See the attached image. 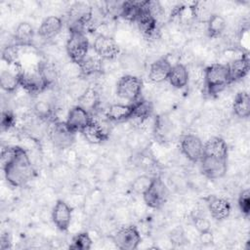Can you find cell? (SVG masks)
Instances as JSON below:
<instances>
[{"label":"cell","mask_w":250,"mask_h":250,"mask_svg":"<svg viewBox=\"0 0 250 250\" xmlns=\"http://www.w3.org/2000/svg\"><path fill=\"white\" fill-rule=\"evenodd\" d=\"M92 120L93 118L91 117L90 112L76 104L68 110L65 123L74 133H81L92 122Z\"/></svg>","instance_id":"cell-12"},{"label":"cell","mask_w":250,"mask_h":250,"mask_svg":"<svg viewBox=\"0 0 250 250\" xmlns=\"http://www.w3.org/2000/svg\"><path fill=\"white\" fill-rule=\"evenodd\" d=\"M37 70L47 87L53 86L60 76V71L56 67L55 63L48 61L40 62Z\"/></svg>","instance_id":"cell-26"},{"label":"cell","mask_w":250,"mask_h":250,"mask_svg":"<svg viewBox=\"0 0 250 250\" xmlns=\"http://www.w3.org/2000/svg\"><path fill=\"white\" fill-rule=\"evenodd\" d=\"M192 221H193L194 228L196 229V230L199 233H204V232L211 231V224H210L209 220L206 219L205 217L197 215V216L193 217Z\"/></svg>","instance_id":"cell-38"},{"label":"cell","mask_w":250,"mask_h":250,"mask_svg":"<svg viewBox=\"0 0 250 250\" xmlns=\"http://www.w3.org/2000/svg\"><path fill=\"white\" fill-rule=\"evenodd\" d=\"M20 74L16 71L3 70L0 75L1 88L7 93H13L20 86Z\"/></svg>","instance_id":"cell-29"},{"label":"cell","mask_w":250,"mask_h":250,"mask_svg":"<svg viewBox=\"0 0 250 250\" xmlns=\"http://www.w3.org/2000/svg\"><path fill=\"white\" fill-rule=\"evenodd\" d=\"M231 108L239 118H247L250 115V97L246 91H240L234 96Z\"/></svg>","instance_id":"cell-24"},{"label":"cell","mask_w":250,"mask_h":250,"mask_svg":"<svg viewBox=\"0 0 250 250\" xmlns=\"http://www.w3.org/2000/svg\"><path fill=\"white\" fill-rule=\"evenodd\" d=\"M227 21L225 18L219 14H212L206 22L207 34L211 38L219 37L226 29Z\"/></svg>","instance_id":"cell-28"},{"label":"cell","mask_w":250,"mask_h":250,"mask_svg":"<svg viewBox=\"0 0 250 250\" xmlns=\"http://www.w3.org/2000/svg\"><path fill=\"white\" fill-rule=\"evenodd\" d=\"M50 141L56 148H70L75 142V133L71 131L65 122L56 121L49 133Z\"/></svg>","instance_id":"cell-7"},{"label":"cell","mask_w":250,"mask_h":250,"mask_svg":"<svg viewBox=\"0 0 250 250\" xmlns=\"http://www.w3.org/2000/svg\"><path fill=\"white\" fill-rule=\"evenodd\" d=\"M79 161L85 168H91L98 163L99 155L94 151L88 150V151H85L83 155H81V157L79 158Z\"/></svg>","instance_id":"cell-39"},{"label":"cell","mask_w":250,"mask_h":250,"mask_svg":"<svg viewBox=\"0 0 250 250\" xmlns=\"http://www.w3.org/2000/svg\"><path fill=\"white\" fill-rule=\"evenodd\" d=\"M76 101L77 105L90 112L98 107L100 104V93L96 88L90 86Z\"/></svg>","instance_id":"cell-27"},{"label":"cell","mask_w":250,"mask_h":250,"mask_svg":"<svg viewBox=\"0 0 250 250\" xmlns=\"http://www.w3.org/2000/svg\"><path fill=\"white\" fill-rule=\"evenodd\" d=\"M94 52L104 61H112L116 59L120 52L119 45L112 37L100 34L96 37L93 44Z\"/></svg>","instance_id":"cell-8"},{"label":"cell","mask_w":250,"mask_h":250,"mask_svg":"<svg viewBox=\"0 0 250 250\" xmlns=\"http://www.w3.org/2000/svg\"><path fill=\"white\" fill-rule=\"evenodd\" d=\"M140 31L147 37L153 36L157 31V20L152 16L148 8V1L141 2L140 11L136 19Z\"/></svg>","instance_id":"cell-13"},{"label":"cell","mask_w":250,"mask_h":250,"mask_svg":"<svg viewBox=\"0 0 250 250\" xmlns=\"http://www.w3.org/2000/svg\"><path fill=\"white\" fill-rule=\"evenodd\" d=\"M143 93L142 79L134 74H125L116 82V95L119 99L133 104L137 102Z\"/></svg>","instance_id":"cell-3"},{"label":"cell","mask_w":250,"mask_h":250,"mask_svg":"<svg viewBox=\"0 0 250 250\" xmlns=\"http://www.w3.org/2000/svg\"><path fill=\"white\" fill-rule=\"evenodd\" d=\"M172 67V64L168 61L167 57H161L154 61L148 70V79L154 84H160L167 80L169 71Z\"/></svg>","instance_id":"cell-15"},{"label":"cell","mask_w":250,"mask_h":250,"mask_svg":"<svg viewBox=\"0 0 250 250\" xmlns=\"http://www.w3.org/2000/svg\"><path fill=\"white\" fill-rule=\"evenodd\" d=\"M140 6L141 2L126 1L120 7V15L127 21H135L140 11Z\"/></svg>","instance_id":"cell-31"},{"label":"cell","mask_w":250,"mask_h":250,"mask_svg":"<svg viewBox=\"0 0 250 250\" xmlns=\"http://www.w3.org/2000/svg\"><path fill=\"white\" fill-rule=\"evenodd\" d=\"M92 244H93V240L90 234L86 231H83V232H78L73 236L71 244L69 245V248L76 249V250H88V249H91Z\"/></svg>","instance_id":"cell-32"},{"label":"cell","mask_w":250,"mask_h":250,"mask_svg":"<svg viewBox=\"0 0 250 250\" xmlns=\"http://www.w3.org/2000/svg\"><path fill=\"white\" fill-rule=\"evenodd\" d=\"M229 73L230 82H235L244 78L249 71V57L248 54H242L239 58L231 60L227 63Z\"/></svg>","instance_id":"cell-18"},{"label":"cell","mask_w":250,"mask_h":250,"mask_svg":"<svg viewBox=\"0 0 250 250\" xmlns=\"http://www.w3.org/2000/svg\"><path fill=\"white\" fill-rule=\"evenodd\" d=\"M120 63L123 66V68L127 69L128 71H133V69H136L138 66L137 60L130 55L123 56L120 60Z\"/></svg>","instance_id":"cell-41"},{"label":"cell","mask_w":250,"mask_h":250,"mask_svg":"<svg viewBox=\"0 0 250 250\" xmlns=\"http://www.w3.org/2000/svg\"><path fill=\"white\" fill-rule=\"evenodd\" d=\"M199 235H200V241L202 243L209 244V243L213 242V235H212L211 231L204 232V233H199Z\"/></svg>","instance_id":"cell-42"},{"label":"cell","mask_w":250,"mask_h":250,"mask_svg":"<svg viewBox=\"0 0 250 250\" xmlns=\"http://www.w3.org/2000/svg\"><path fill=\"white\" fill-rule=\"evenodd\" d=\"M20 86L28 94H41L48 87L41 78L38 70L24 71L20 74Z\"/></svg>","instance_id":"cell-14"},{"label":"cell","mask_w":250,"mask_h":250,"mask_svg":"<svg viewBox=\"0 0 250 250\" xmlns=\"http://www.w3.org/2000/svg\"><path fill=\"white\" fill-rule=\"evenodd\" d=\"M103 62L104 61L95 53L94 55L86 56V58L79 63L81 76L86 78L94 74H101L103 72Z\"/></svg>","instance_id":"cell-23"},{"label":"cell","mask_w":250,"mask_h":250,"mask_svg":"<svg viewBox=\"0 0 250 250\" xmlns=\"http://www.w3.org/2000/svg\"><path fill=\"white\" fill-rule=\"evenodd\" d=\"M7 182L13 187H22L34 177V167L27 151L17 146L13 159L3 167Z\"/></svg>","instance_id":"cell-1"},{"label":"cell","mask_w":250,"mask_h":250,"mask_svg":"<svg viewBox=\"0 0 250 250\" xmlns=\"http://www.w3.org/2000/svg\"><path fill=\"white\" fill-rule=\"evenodd\" d=\"M204 84L211 95L222 92L230 82L227 63L215 62L204 69Z\"/></svg>","instance_id":"cell-2"},{"label":"cell","mask_w":250,"mask_h":250,"mask_svg":"<svg viewBox=\"0 0 250 250\" xmlns=\"http://www.w3.org/2000/svg\"><path fill=\"white\" fill-rule=\"evenodd\" d=\"M238 207L242 214L245 216L249 215L250 212V190L249 188L243 189L238 196Z\"/></svg>","instance_id":"cell-37"},{"label":"cell","mask_w":250,"mask_h":250,"mask_svg":"<svg viewBox=\"0 0 250 250\" xmlns=\"http://www.w3.org/2000/svg\"><path fill=\"white\" fill-rule=\"evenodd\" d=\"M19 46L16 45H8L4 48L2 52V60L5 61L8 64H14L18 62L19 57Z\"/></svg>","instance_id":"cell-36"},{"label":"cell","mask_w":250,"mask_h":250,"mask_svg":"<svg viewBox=\"0 0 250 250\" xmlns=\"http://www.w3.org/2000/svg\"><path fill=\"white\" fill-rule=\"evenodd\" d=\"M200 169L203 175L209 180L221 179L227 173V159L202 155L200 159Z\"/></svg>","instance_id":"cell-10"},{"label":"cell","mask_w":250,"mask_h":250,"mask_svg":"<svg viewBox=\"0 0 250 250\" xmlns=\"http://www.w3.org/2000/svg\"><path fill=\"white\" fill-rule=\"evenodd\" d=\"M153 178L147 175H141L135 178L131 183V190L136 194L143 195L148 188Z\"/></svg>","instance_id":"cell-34"},{"label":"cell","mask_w":250,"mask_h":250,"mask_svg":"<svg viewBox=\"0 0 250 250\" xmlns=\"http://www.w3.org/2000/svg\"><path fill=\"white\" fill-rule=\"evenodd\" d=\"M65 51L70 62L79 64L89 53V41L84 32L69 30Z\"/></svg>","instance_id":"cell-4"},{"label":"cell","mask_w":250,"mask_h":250,"mask_svg":"<svg viewBox=\"0 0 250 250\" xmlns=\"http://www.w3.org/2000/svg\"><path fill=\"white\" fill-rule=\"evenodd\" d=\"M169 190L160 177H154L150 186L143 194V200L147 207L152 209L161 208L168 200Z\"/></svg>","instance_id":"cell-5"},{"label":"cell","mask_w":250,"mask_h":250,"mask_svg":"<svg viewBox=\"0 0 250 250\" xmlns=\"http://www.w3.org/2000/svg\"><path fill=\"white\" fill-rule=\"evenodd\" d=\"M115 247L122 250H134L142 242V234L136 226H123L111 237Z\"/></svg>","instance_id":"cell-6"},{"label":"cell","mask_w":250,"mask_h":250,"mask_svg":"<svg viewBox=\"0 0 250 250\" xmlns=\"http://www.w3.org/2000/svg\"><path fill=\"white\" fill-rule=\"evenodd\" d=\"M134 113V104L116 103L108 106L106 110V117L109 121L124 122L131 119Z\"/></svg>","instance_id":"cell-20"},{"label":"cell","mask_w":250,"mask_h":250,"mask_svg":"<svg viewBox=\"0 0 250 250\" xmlns=\"http://www.w3.org/2000/svg\"><path fill=\"white\" fill-rule=\"evenodd\" d=\"M181 151L191 162L200 161L203 155V143L201 139L193 134L185 135L181 140Z\"/></svg>","instance_id":"cell-11"},{"label":"cell","mask_w":250,"mask_h":250,"mask_svg":"<svg viewBox=\"0 0 250 250\" xmlns=\"http://www.w3.org/2000/svg\"><path fill=\"white\" fill-rule=\"evenodd\" d=\"M85 141L92 145H100L108 138V131L102 122L95 119L81 132Z\"/></svg>","instance_id":"cell-16"},{"label":"cell","mask_w":250,"mask_h":250,"mask_svg":"<svg viewBox=\"0 0 250 250\" xmlns=\"http://www.w3.org/2000/svg\"><path fill=\"white\" fill-rule=\"evenodd\" d=\"M90 86L87 84V81L84 77H78L73 80H70L67 85V94L70 98L77 100Z\"/></svg>","instance_id":"cell-30"},{"label":"cell","mask_w":250,"mask_h":250,"mask_svg":"<svg viewBox=\"0 0 250 250\" xmlns=\"http://www.w3.org/2000/svg\"><path fill=\"white\" fill-rule=\"evenodd\" d=\"M16 123V116L11 110H3L1 117V128L2 131H8Z\"/></svg>","instance_id":"cell-40"},{"label":"cell","mask_w":250,"mask_h":250,"mask_svg":"<svg viewBox=\"0 0 250 250\" xmlns=\"http://www.w3.org/2000/svg\"><path fill=\"white\" fill-rule=\"evenodd\" d=\"M33 111L35 115L41 119L52 117L54 114V109L51 104L46 100L37 101L33 105Z\"/></svg>","instance_id":"cell-35"},{"label":"cell","mask_w":250,"mask_h":250,"mask_svg":"<svg viewBox=\"0 0 250 250\" xmlns=\"http://www.w3.org/2000/svg\"><path fill=\"white\" fill-rule=\"evenodd\" d=\"M208 209L211 216L217 221L227 219L231 211L230 203L222 197H211L208 201Z\"/></svg>","instance_id":"cell-22"},{"label":"cell","mask_w":250,"mask_h":250,"mask_svg":"<svg viewBox=\"0 0 250 250\" xmlns=\"http://www.w3.org/2000/svg\"><path fill=\"white\" fill-rule=\"evenodd\" d=\"M34 38V29L27 21H22L18 24L15 30L14 39L18 46H29Z\"/></svg>","instance_id":"cell-25"},{"label":"cell","mask_w":250,"mask_h":250,"mask_svg":"<svg viewBox=\"0 0 250 250\" xmlns=\"http://www.w3.org/2000/svg\"><path fill=\"white\" fill-rule=\"evenodd\" d=\"M167 81L175 89H182L186 87L189 81V71L188 67L182 62L172 65Z\"/></svg>","instance_id":"cell-19"},{"label":"cell","mask_w":250,"mask_h":250,"mask_svg":"<svg viewBox=\"0 0 250 250\" xmlns=\"http://www.w3.org/2000/svg\"><path fill=\"white\" fill-rule=\"evenodd\" d=\"M191 14L200 22H207L209 18L212 16L210 7L205 2H196L194 7L191 8Z\"/></svg>","instance_id":"cell-33"},{"label":"cell","mask_w":250,"mask_h":250,"mask_svg":"<svg viewBox=\"0 0 250 250\" xmlns=\"http://www.w3.org/2000/svg\"><path fill=\"white\" fill-rule=\"evenodd\" d=\"M203 155L227 159L228 145L226 141L220 137H211L203 144Z\"/></svg>","instance_id":"cell-17"},{"label":"cell","mask_w":250,"mask_h":250,"mask_svg":"<svg viewBox=\"0 0 250 250\" xmlns=\"http://www.w3.org/2000/svg\"><path fill=\"white\" fill-rule=\"evenodd\" d=\"M51 218L58 229L65 231L69 229L73 218L72 207L64 200L58 199L53 207Z\"/></svg>","instance_id":"cell-9"},{"label":"cell","mask_w":250,"mask_h":250,"mask_svg":"<svg viewBox=\"0 0 250 250\" xmlns=\"http://www.w3.org/2000/svg\"><path fill=\"white\" fill-rule=\"evenodd\" d=\"M62 19L57 16H49L42 21L38 28V34L42 39H53L62 31Z\"/></svg>","instance_id":"cell-21"}]
</instances>
